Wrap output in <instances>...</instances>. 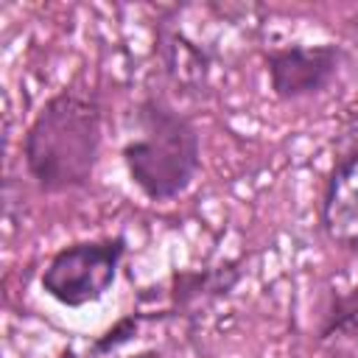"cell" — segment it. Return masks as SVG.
Returning a JSON list of instances; mask_svg holds the SVG:
<instances>
[{"mask_svg": "<svg viewBox=\"0 0 358 358\" xmlns=\"http://www.w3.org/2000/svg\"><path fill=\"white\" fill-rule=\"evenodd\" d=\"M101 145V106L87 90L53 95L25 134V165L50 193L90 182Z\"/></svg>", "mask_w": 358, "mask_h": 358, "instance_id": "obj_1", "label": "cell"}, {"mask_svg": "<svg viewBox=\"0 0 358 358\" xmlns=\"http://www.w3.org/2000/svg\"><path fill=\"white\" fill-rule=\"evenodd\" d=\"M131 182L148 199L179 196L199 171V134L173 109L145 101L137 112V131L123 148Z\"/></svg>", "mask_w": 358, "mask_h": 358, "instance_id": "obj_2", "label": "cell"}, {"mask_svg": "<svg viewBox=\"0 0 358 358\" xmlns=\"http://www.w3.org/2000/svg\"><path fill=\"white\" fill-rule=\"evenodd\" d=\"M123 249L126 246L120 238L67 246L48 263L42 274V288L70 308L95 302L115 282Z\"/></svg>", "mask_w": 358, "mask_h": 358, "instance_id": "obj_3", "label": "cell"}, {"mask_svg": "<svg viewBox=\"0 0 358 358\" xmlns=\"http://www.w3.org/2000/svg\"><path fill=\"white\" fill-rule=\"evenodd\" d=\"M338 64L341 50L333 45H296L268 56V76L280 98H302L327 87Z\"/></svg>", "mask_w": 358, "mask_h": 358, "instance_id": "obj_4", "label": "cell"}, {"mask_svg": "<svg viewBox=\"0 0 358 358\" xmlns=\"http://www.w3.org/2000/svg\"><path fill=\"white\" fill-rule=\"evenodd\" d=\"M322 221L336 246L358 255V151L333 168L322 201Z\"/></svg>", "mask_w": 358, "mask_h": 358, "instance_id": "obj_5", "label": "cell"}, {"mask_svg": "<svg viewBox=\"0 0 358 358\" xmlns=\"http://www.w3.org/2000/svg\"><path fill=\"white\" fill-rule=\"evenodd\" d=\"M319 344L327 358H358V285L336 299L322 324Z\"/></svg>", "mask_w": 358, "mask_h": 358, "instance_id": "obj_6", "label": "cell"}]
</instances>
